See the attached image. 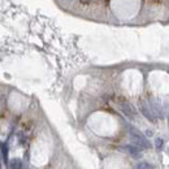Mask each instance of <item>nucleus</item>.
Instances as JSON below:
<instances>
[{"label": "nucleus", "mask_w": 169, "mask_h": 169, "mask_svg": "<svg viewBox=\"0 0 169 169\" xmlns=\"http://www.w3.org/2000/svg\"><path fill=\"white\" fill-rule=\"evenodd\" d=\"M129 135H130V138H131V142H134V144L139 146L142 150L143 148H151V143L148 142V139H147V138L144 137L138 129L130 126V128H129Z\"/></svg>", "instance_id": "f257e3e1"}, {"label": "nucleus", "mask_w": 169, "mask_h": 169, "mask_svg": "<svg viewBox=\"0 0 169 169\" xmlns=\"http://www.w3.org/2000/svg\"><path fill=\"white\" fill-rule=\"evenodd\" d=\"M139 109H141L142 114H143V116H146L150 121H155V120H156V116L153 114L152 111L147 107V104L144 103V102H141V103H139Z\"/></svg>", "instance_id": "f03ea898"}, {"label": "nucleus", "mask_w": 169, "mask_h": 169, "mask_svg": "<svg viewBox=\"0 0 169 169\" xmlns=\"http://www.w3.org/2000/svg\"><path fill=\"white\" fill-rule=\"evenodd\" d=\"M124 150H126L129 155L133 156V158H135V159H139L142 156V150H141L139 146H137V144H135V146H131V144L125 146V147H124Z\"/></svg>", "instance_id": "7ed1b4c3"}, {"label": "nucleus", "mask_w": 169, "mask_h": 169, "mask_svg": "<svg viewBox=\"0 0 169 169\" xmlns=\"http://www.w3.org/2000/svg\"><path fill=\"white\" fill-rule=\"evenodd\" d=\"M120 107H121V111L129 117V119H134L135 114H137V113H135V111H134V107H133L131 104H129V103H121V104H120Z\"/></svg>", "instance_id": "20e7f679"}, {"label": "nucleus", "mask_w": 169, "mask_h": 169, "mask_svg": "<svg viewBox=\"0 0 169 169\" xmlns=\"http://www.w3.org/2000/svg\"><path fill=\"white\" fill-rule=\"evenodd\" d=\"M151 109H152V112H153L155 116L161 117V113H160V107H159V104L156 103L155 100H151Z\"/></svg>", "instance_id": "39448f33"}, {"label": "nucleus", "mask_w": 169, "mask_h": 169, "mask_svg": "<svg viewBox=\"0 0 169 169\" xmlns=\"http://www.w3.org/2000/svg\"><path fill=\"white\" fill-rule=\"evenodd\" d=\"M21 160L20 159H14V160H12L11 161V164H9V167L11 168H21Z\"/></svg>", "instance_id": "423d86ee"}, {"label": "nucleus", "mask_w": 169, "mask_h": 169, "mask_svg": "<svg viewBox=\"0 0 169 169\" xmlns=\"http://www.w3.org/2000/svg\"><path fill=\"white\" fill-rule=\"evenodd\" d=\"M137 168H141V169H152L153 165L151 164H146V163H141V164L137 165Z\"/></svg>", "instance_id": "0eeeda50"}, {"label": "nucleus", "mask_w": 169, "mask_h": 169, "mask_svg": "<svg viewBox=\"0 0 169 169\" xmlns=\"http://www.w3.org/2000/svg\"><path fill=\"white\" fill-rule=\"evenodd\" d=\"M155 146H156V148L161 150L163 147H164V141L160 139V138H158V139H156V142H155Z\"/></svg>", "instance_id": "6e6552de"}]
</instances>
